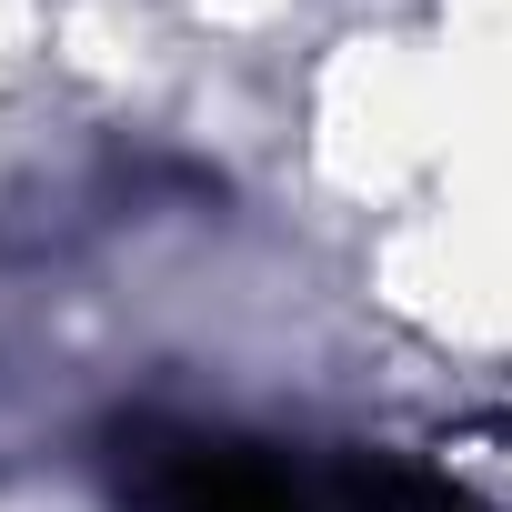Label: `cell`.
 Segmentation results:
<instances>
[{"mask_svg": "<svg viewBox=\"0 0 512 512\" xmlns=\"http://www.w3.org/2000/svg\"><path fill=\"white\" fill-rule=\"evenodd\" d=\"M332 492H342L352 512H472L452 482H432V472H402V462H352Z\"/></svg>", "mask_w": 512, "mask_h": 512, "instance_id": "7a4b0ae2", "label": "cell"}, {"mask_svg": "<svg viewBox=\"0 0 512 512\" xmlns=\"http://www.w3.org/2000/svg\"><path fill=\"white\" fill-rule=\"evenodd\" d=\"M121 482L141 512H322L292 462H272L262 442H231V432H131Z\"/></svg>", "mask_w": 512, "mask_h": 512, "instance_id": "6da1fadb", "label": "cell"}]
</instances>
